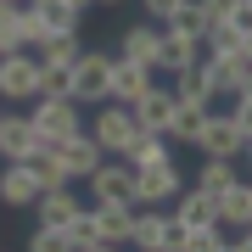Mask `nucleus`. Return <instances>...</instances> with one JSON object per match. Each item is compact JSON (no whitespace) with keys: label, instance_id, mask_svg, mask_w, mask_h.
Here are the masks:
<instances>
[{"label":"nucleus","instance_id":"nucleus-1","mask_svg":"<svg viewBox=\"0 0 252 252\" xmlns=\"http://www.w3.org/2000/svg\"><path fill=\"white\" fill-rule=\"evenodd\" d=\"M28 124L39 140H67L73 129H84V107L73 95H34L28 101Z\"/></svg>","mask_w":252,"mask_h":252},{"label":"nucleus","instance_id":"nucleus-2","mask_svg":"<svg viewBox=\"0 0 252 252\" xmlns=\"http://www.w3.org/2000/svg\"><path fill=\"white\" fill-rule=\"evenodd\" d=\"M107 73H112L107 51H79L67 62V95L79 101V107H101V101H107Z\"/></svg>","mask_w":252,"mask_h":252},{"label":"nucleus","instance_id":"nucleus-3","mask_svg":"<svg viewBox=\"0 0 252 252\" xmlns=\"http://www.w3.org/2000/svg\"><path fill=\"white\" fill-rule=\"evenodd\" d=\"M84 129L95 135V146H101L107 157H118L129 140H135V129H140V124H135V107H124V101H101V107L84 118Z\"/></svg>","mask_w":252,"mask_h":252},{"label":"nucleus","instance_id":"nucleus-4","mask_svg":"<svg viewBox=\"0 0 252 252\" xmlns=\"http://www.w3.org/2000/svg\"><path fill=\"white\" fill-rule=\"evenodd\" d=\"M39 95V56L34 51H6V56H0V101H23V107H28V101H34Z\"/></svg>","mask_w":252,"mask_h":252},{"label":"nucleus","instance_id":"nucleus-5","mask_svg":"<svg viewBox=\"0 0 252 252\" xmlns=\"http://www.w3.org/2000/svg\"><path fill=\"white\" fill-rule=\"evenodd\" d=\"M185 190V174H180V162H146V168H135V202L140 207H162L168 196H180Z\"/></svg>","mask_w":252,"mask_h":252},{"label":"nucleus","instance_id":"nucleus-6","mask_svg":"<svg viewBox=\"0 0 252 252\" xmlns=\"http://www.w3.org/2000/svg\"><path fill=\"white\" fill-rule=\"evenodd\" d=\"M84 185H90L95 207H101V202H135V168H129L124 157H118V162H107V157H101L95 168L84 174Z\"/></svg>","mask_w":252,"mask_h":252},{"label":"nucleus","instance_id":"nucleus-7","mask_svg":"<svg viewBox=\"0 0 252 252\" xmlns=\"http://www.w3.org/2000/svg\"><path fill=\"white\" fill-rule=\"evenodd\" d=\"M196 152L202 157H241V129H235L230 107L207 112V124H202V135H196Z\"/></svg>","mask_w":252,"mask_h":252},{"label":"nucleus","instance_id":"nucleus-8","mask_svg":"<svg viewBox=\"0 0 252 252\" xmlns=\"http://www.w3.org/2000/svg\"><path fill=\"white\" fill-rule=\"evenodd\" d=\"M146 90H152V67L129 62V56H112V73H107V101H124V107H135Z\"/></svg>","mask_w":252,"mask_h":252},{"label":"nucleus","instance_id":"nucleus-9","mask_svg":"<svg viewBox=\"0 0 252 252\" xmlns=\"http://www.w3.org/2000/svg\"><path fill=\"white\" fill-rule=\"evenodd\" d=\"M241 73H247L241 51H235V56H213V51H202V79H207V95H213V101H235Z\"/></svg>","mask_w":252,"mask_h":252},{"label":"nucleus","instance_id":"nucleus-10","mask_svg":"<svg viewBox=\"0 0 252 252\" xmlns=\"http://www.w3.org/2000/svg\"><path fill=\"white\" fill-rule=\"evenodd\" d=\"M56 152H62V168H67V180H84V174H90L95 162L107 157V152L95 146V135H90V129H73L67 140H56Z\"/></svg>","mask_w":252,"mask_h":252},{"label":"nucleus","instance_id":"nucleus-11","mask_svg":"<svg viewBox=\"0 0 252 252\" xmlns=\"http://www.w3.org/2000/svg\"><path fill=\"white\" fill-rule=\"evenodd\" d=\"M157 45H162V23H135V28H124V45H118V56H129V62H140V67H152L157 73Z\"/></svg>","mask_w":252,"mask_h":252},{"label":"nucleus","instance_id":"nucleus-12","mask_svg":"<svg viewBox=\"0 0 252 252\" xmlns=\"http://www.w3.org/2000/svg\"><path fill=\"white\" fill-rule=\"evenodd\" d=\"M34 196H39L34 168H28V162H6V168H0V202L17 213V207H34Z\"/></svg>","mask_w":252,"mask_h":252},{"label":"nucleus","instance_id":"nucleus-13","mask_svg":"<svg viewBox=\"0 0 252 252\" xmlns=\"http://www.w3.org/2000/svg\"><path fill=\"white\" fill-rule=\"evenodd\" d=\"M34 124H28V112H6L0 118V162H23L34 152Z\"/></svg>","mask_w":252,"mask_h":252},{"label":"nucleus","instance_id":"nucleus-14","mask_svg":"<svg viewBox=\"0 0 252 252\" xmlns=\"http://www.w3.org/2000/svg\"><path fill=\"white\" fill-rule=\"evenodd\" d=\"M135 207H140V202H101V207H95V224H101V241H107V247H129Z\"/></svg>","mask_w":252,"mask_h":252},{"label":"nucleus","instance_id":"nucleus-15","mask_svg":"<svg viewBox=\"0 0 252 252\" xmlns=\"http://www.w3.org/2000/svg\"><path fill=\"white\" fill-rule=\"evenodd\" d=\"M202 62V39H185L174 28H162V45H157V73H180Z\"/></svg>","mask_w":252,"mask_h":252},{"label":"nucleus","instance_id":"nucleus-16","mask_svg":"<svg viewBox=\"0 0 252 252\" xmlns=\"http://www.w3.org/2000/svg\"><path fill=\"white\" fill-rule=\"evenodd\" d=\"M207 112H213V107H202V101H174V118H168V129H162L168 146H196Z\"/></svg>","mask_w":252,"mask_h":252},{"label":"nucleus","instance_id":"nucleus-17","mask_svg":"<svg viewBox=\"0 0 252 252\" xmlns=\"http://www.w3.org/2000/svg\"><path fill=\"white\" fill-rule=\"evenodd\" d=\"M213 213L224 219V224L247 230V224H252V185H247V180H230V185L213 196Z\"/></svg>","mask_w":252,"mask_h":252},{"label":"nucleus","instance_id":"nucleus-18","mask_svg":"<svg viewBox=\"0 0 252 252\" xmlns=\"http://www.w3.org/2000/svg\"><path fill=\"white\" fill-rule=\"evenodd\" d=\"M67 235V252H112L107 241H101V224H95V207H79V213L62 224Z\"/></svg>","mask_w":252,"mask_h":252},{"label":"nucleus","instance_id":"nucleus-19","mask_svg":"<svg viewBox=\"0 0 252 252\" xmlns=\"http://www.w3.org/2000/svg\"><path fill=\"white\" fill-rule=\"evenodd\" d=\"M129 162V168H146V162H168L174 152H168V135H157V129H135V140L118 152Z\"/></svg>","mask_w":252,"mask_h":252},{"label":"nucleus","instance_id":"nucleus-20","mask_svg":"<svg viewBox=\"0 0 252 252\" xmlns=\"http://www.w3.org/2000/svg\"><path fill=\"white\" fill-rule=\"evenodd\" d=\"M168 118H174V90H162V84H152V90H146L140 101H135V124L140 129H168Z\"/></svg>","mask_w":252,"mask_h":252},{"label":"nucleus","instance_id":"nucleus-21","mask_svg":"<svg viewBox=\"0 0 252 252\" xmlns=\"http://www.w3.org/2000/svg\"><path fill=\"white\" fill-rule=\"evenodd\" d=\"M73 213H79V196H73L67 185H56V190H39V196H34V219H39V224H56V230H62Z\"/></svg>","mask_w":252,"mask_h":252},{"label":"nucleus","instance_id":"nucleus-22","mask_svg":"<svg viewBox=\"0 0 252 252\" xmlns=\"http://www.w3.org/2000/svg\"><path fill=\"white\" fill-rule=\"evenodd\" d=\"M162 235H168V213H157V207H135V230H129V247L140 252H162Z\"/></svg>","mask_w":252,"mask_h":252},{"label":"nucleus","instance_id":"nucleus-23","mask_svg":"<svg viewBox=\"0 0 252 252\" xmlns=\"http://www.w3.org/2000/svg\"><path fill=\"white\" fill-rule=\"evenodd\" d=\"M174 219H180V224H213V196H207V190H196V185H185L180 196H174Z\"/></svg>","mask_w":252,"mask_h":252},{"label":"nucleus","instance_id":"nucleus-24","mask_svg":"<svg viewBox=\"0 0 252 252\" xmlns=\"http://www.w3.org/2000/svg\"><path fill=\"white\" fill-rule=\"evenodd\" d=\"M28 6L45 17V28H51V34H79V17H84V11L73 6V0H28Z\"/></svg>","mask_w":252,"mask_h":252},{"label":"nucleus","instance_id":"nucleus-25","mask_svg":"<svg viewBox=\"0 0 252 252\" xmlns=\"http://www.w3.org/2000/svg\"><path fill=\"white\" fill-rule=\"evenodd\" d=\"M235 180V157H202V168H196V190H207V196H219V190H224Z\"/></svg>","mask_w":252,"mask_h":252},{"label":"nucleus","instance_id":"nucleus-26","mask_svg":"<svg viewBox=\"0 0 252 252\" xmlns=\"http://www.w3.org/2000/svg\"><path fill=\"white\" fill-rule=\"evenodd\" d=\"M202 51H213V56H235V51H241V28H235L230 17H213V23H207V34H202Z\"/></svg>","mask_w":252,"mask_h":252},{"label":"nucleus","instance_id":"nucleus-27","mask_svg":"<svg viewBox=\"0 0 252 252\" xmlns=\"http://www.w3.org/2000/svg\"><path fill=\"white\" fill-rule=\"evenodd\" d=\"M79 51H84V45H79V34H45V39L34 45V56H39V62H51V67H67Z\"/></svg>","mask_w":252,"mask_h":252},{"label":"nucleus","instance_id":"nucleus-28","mask_svg":"<svg viewBox=\"0 0 252 252\" xmlns=\"http://www.w3.org/2000/svg\"><path fill=\"white\" fill-rule=\"evenodd\" d=\"M168 90H174V101H202V107H213V95H207V79H202V62H196V67H180Z\"/></svg>","mask_w":252,"mask_h":252},{"label":"nucleus","instance_id":"nucleus-29","mask_svg":"<svg viewBox=\"0 0 252 252\" xmlns=\"http://www.w3.org/2000/svg\"><path fill=\"white\" fill-rule=\"evenodd\" d=\"M207 23H213V17H207L196 0H185V6L174 11V17L162 23V28H174V34H185V39H202V34H207Z\"/></svg>","mask_w":252,"mask_h":252},{"label":"nucleus","instance_id":"nucleus-30","mask_svg":"<svg viewBox=\"0 0 252 252\" xmlns=\"http://www.w3.org/2000/svg\"><path fill=\"white\" fill-rule=\"evenodd\" d=\"M45 34H51V28H45V17H39V11L28 6V0H23V6H17V39H23L28 51H34V45H39Z\"/></svg>","mask_w":252,"mask_h":252},{"label":"nucleus","instance_id":"nucleus-31","mask_svg":"<svg viewBox=\"0 0 252 252\" xmlns=\"http://www.w3.org/2000/svg\"><path fill=\"white\" fill-rule=\"evenodd\" d=\"M28 252H67V235L56 224H34V235H28Z\"/></svg>","mask_w":252,"mask_h":252},{"label":"nucleus","instance_id":"nucleus-32","mask_svg":"<svg viewBox=\"0 0 252 252\" xmlns=\"http://www.w3.org/2000/svg\"><path fill=\"white\" fill-rule=\"evenodd\" d=\"M39 95H67V67L39 62Z\"/></svg>","mask_w":252,"mask_h":252},{"label":"nucleus","instance_id":"nucleus-33","mask_svg":"<svg viewBox=\"0 0 252 252\" xmlns=\"http://www.w3.org/2000/svg\"><path fill=\"white\" fill-rule=\"evenodd\" d=\"M6 51H23V39H17V6L0 11V56H6Z\"/></svg>","mask_w":252,"mask_h":252},{"label":"nucleus","instance_id":"nucleus-34","mask_svg":"<svg viewBox=\"0 0 252 252\" xmlns=\"http://www.w3.org/2000/svg\"><path fill=\"white\" fill-rule=\"evenodd\" d=\"M180 6H185V0H140V17H152V23H168Z\"/></svg>","mask_w":252,"mask_h":252},{"label":"nucleus","instance_id":"nucleus-35","mask_svg":"<svg viewBox=\"0 0 252 252\" xmlns=\"http://www.w3.org/2000/svg\"><path fill=\"white\" fill-rule=\"evenodd\" d=\"M196 6L207 11V17H235V6H241V0H196Z\"/></svg>","mask_w":252,"mask_h":252},{"label":"nucleus","instance_id":"nucleus-36","mask_svg":"<svg viewBox=\"0 0 252 252\" xmlns=\"http://www.w3.org/2000/svg\"><path fill=\"white\" fill-rule=\"evenodd\" d=\"M235 101H252V67L241 73V84H235Z\"/></svg>","mask_w":252,"mask_h":252},{"label":"nucleus","instance_id":"nucleus-37","mask_svg":"<svg viewBox=\"0 0 252 252\" xmlns=\"http://www.w3.org/2000/svg\"><path fill=\"white\" fill-rule=\"evenodd\" d=\"M241 62L252 67V34H241Z\"/></svg>","mask_w":252,"mask_h":252},{"label":"nucleus","instance_id":"nucleus-38","mask_svg":"<svg viewBox=\"0 0 252 252\" xmlns=\"http://www.w3.org/2000/svg\"><path fill=\"white\" fill-rule=\"evenodd\" d=\"M241 157H247V162H252V135H247V140H241Z\"/></svg>","mask_w":252,"mask_h":252},{"label":"nucleus","instance_id":"nucleus-39","mask_svg":"<svg viewBox=\"0 0 252 252\" xmlns=\"http://www.w3.org/2000/svg\"><path fill=\"white\" fill-rule=\"evenodd\" d=\"M73 6H79V11H90V6H95V0H73Z\"/></svg>","mask_w":252,"mask_h":252},{"label":"nucleus","instance_id":"nucleus-40","mask_svg":"<svg viewBox=\"0 0 252 252\" xmlns=\"http://www.w3.org/2000/svg\"><path fill=\"white\" fill-rule=\"evenodd\" d=\"M95 6H118V0H95Z\"/></svg>","mask_w":252,"mask_h":252},{"label":"nucleus","instance_id":"nucleus-41","mask_svg":"<svg viewBox=\"0 0 252 252\" xmlns=\"http://www.w3.org/2000/svg\"><path fill=\"white\" fill-rule=\"evenodd\" d=\"M0 118H6V107H0Z\"/></svg>","mask_w":252,"mask_h":252},{"label":"nucleus","instance_id":"nucleus-42","mask_svg":"<svg viewBox=\"0 0 252 252\" xmlns=\"http://www.w3.org/2000/svg\"><path fill=\"white\" fill-rule=\"evenodd\" d=\"M247 6H252V0H247Z\"/></svg>","mask_w":252,"mask_h":252},{"label":"nucleus","instance_id":"nucleus-43","mask_svg":"<svg viewBox=\"0 0 252 252\" xmlns=\"http://www.w3.org/2000/svg\"><path fill=\"white\" fill-rule=\"evenodd\" d=\"M247 185H252V180H247Z\"/></svg>","mask_w":252,"mask_h":252}]
</instances>
